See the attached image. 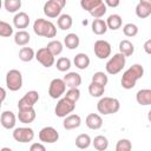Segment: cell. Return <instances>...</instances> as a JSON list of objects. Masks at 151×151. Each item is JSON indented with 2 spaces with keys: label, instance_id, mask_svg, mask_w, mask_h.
Wrapping results in <instances>:
<instances>
[{
  "label": "cell",
  "instance_id": "cell-7",
  "mask_svg": "<svg viewBox=\"0 0 151 151\" xmlns=\"http://www.w3.org/2000/svg\"><path fill=\"white\" fill-rule=\"evenodd\" d=\"M12 134H13L14 140L19 142V143H29L34 138V131L31 127H27V126L14 129Z\"/></svg>",
  "mask_w": 151,
  "mask_h": 151
},
{
  "label": "cell",
  "instance_id": "cell-15",
  "mask_svg": "<svg viewBox=\"0 0 151 151\" xmlns=\"http://www.w3.org/2000/svg\"><path fill=\"white\" fill-rule=\"evenodd\" d=\"M64 122H63V126L66 130H73V129H78L81 124V118L80 116L73 113V114H67L66 117H64Z\"/></svg>",
  "mask_w": 151,
  "mask_h": 151
},
{
  "label": "cell",
  "instance_id": "cell-30",
  "mask_svg": "<svg viewBox=\"0 0 151 151\" xmlns=\"http://www.w3.org/2000/svg\"><path fill=\"white\" fill-rule=\"evenodd\" d=\"M91 137L88 136V134H86V133H81V134H79L77 138H76V146L78 147V149H81V150H84V149H87L90 145H91Z\"/></svg>",
  "mask_w": 151,
  "mask_h": 151
},
{
  "label": "cell",
  "instance_id": "cell-5",
  "mask_svg": "<svg viewBox=\"0 0 151 151\" xmlns=\"http://www.w3.org/2000/svg\"><path fill=\"white\" fill-rule=\"evenodd\" d=\"M6 86L9 91H19L22 86V76L19 70H9L6 74Z\"/></svg>",
  "mask_w": 151,
  "mask_h": 151
},
{
  "label": "cell",
  "instance_id": "cell-50",
  "mask_svg": "<svg viewBox=\"0 0 151 151\" xmlns=\"http://www.w3.org/2000/svg\"><path fill=\"white\" fill-rule=\"evenodd\" d=\"M1 6H2V1L0 0V8H1Z\"/></svg>",
  "mask_w": 151,
  "mask_h": 151
},
{
  "label": "cell",
  "instance_id": "cell-18",
  "mask_svg": "<svg viewBox=\"0 0 151 151\" xmlns=\"http://www.w3.org/2000/svg\"><path fill=\"white\" fill-rule=\"evenodd\" d=\"M13 25L15 28L24 29L29 25V17L25 12H18L13 18Z\"/></svg>",
  "mask_w": 151,
  "mask_h": 151
},
{
  "label": "cell",
  "instance_id": "cell-38",
  "mask_svg": "<svg viewBox=\"0 0 151 151\" xmlns=\"http://www.w3.org/2000/svg\"><path fill=\"white\" fill-rule=\"evenodd\" d=\"M12 34H13V27L8 22L0 20V37L8 38Z\"/></svg>",
  "mask_w": 151,
  "mask_h": 151
},
{
  "label": "cell",
  "instance_id": "cell-46",
  "mask_svg": "<svg viewBox=\"0 0 151 151\" xmlns=\"http://www.w3.org/2000/svg\"><path fill=\"white\" fill-rule=\"evenodd\" d=\"M144 50H145V52H146L147 54L151 53V39H149V40L145 41V44H144Z\"/></svg>",
  "mask_w": 151,
  "mask_h": 151
},
{
  "label": "cell",
  "instance_id": "cell-23",
  "mask_svg": "<svg viewBox=\"0 0 151 151\" xmlns=\"http://www.w3.org/2000/svg\"><path fill=\"white\" fill-rule=\"evenodd\" d=\"M91 28H92V32L97 35H103L106 33L107 31V26H106V22L105 20L103 19H94L92 21V25H91Z\"/></svg>",
  "mask_w": 151,
  "mask_h": 151
},
{
  "label": "cell",
  "instance_id": "cell-8",
  "mask_svg": "<svg viewBox=\"0 0 151 151\" xmlns=\"http://www.w3.org/2000/svg\"><path fill=\"white\" fill-rule=\"evenodd\" d=\"M66 91V85L63 79L60 78H54L48 86V94L52 99H58L60 98Z\"/></svg>",
  "mask_w": 151,
  "mask_h": 151
},
{
  "label": "cell",
  "instance_id": "cell-28",
  "mask_svg": "<svg viewBox=\"0 0 151 151\" xmlns=\"http://www.w3.org/2000/svg\"><path fill=\"white\" fill-rule=\"evenodd\" d=\"M151 14V5H145L142 2H138L136 6V15L140 19H145Z\"/></svg>",
  "mask_w": 151,
  "mask_h": 151
},
{
  "label": "cell",
  "instance_id": "cell-9",
  "mask_svg": "<svg viewBox=\"0 0 151 151\" xmlns=\"http://www.w3.org/2000/svg\"><path fill=\"white\" fill-rule=\"evenodd\" d=\"M34 58H35L44 67H46V68L53 66V64H54V55L48 51L47 47H41V48H39V50L37 51Z\"/></svg>",
  "mask_w": 151,
  "mask_h": 151
},
{
  "label": "cell",
  "instance_id": "cell-12",
  "mask_svg": "<svg viewBox=\"0 0 151 151\" xmlns=\"http://www.w3.org/2000/svg\"><path fill=\"white\" fill-rule=\"evenodd\" d=\"M39 139L42 143H48V144H53L55 142H58L59 139V133L58 131L52 127V126H45L40 130L39 132Z\"/></svg>",
  "mask_w": 151,
  "mask_h": 151
},
{
  "label": "cell",
  "instance_id": "cell-4",
  "mask_svg": "<svg viewBox=\"0 0 151 151\" xmlns=\"http://www.w3.org/2000/svg\"><path fill=\"white\" fill-rule=\"evenodd\" d=\"M126 63V57L122 53H116L113 54V57H111L109 59V61L106 63L105 70L109 74H118L125 66Z\"/></svg>",
  "mask_w": 151,
  "mask_h": 151
},
{
  "label": "cell",
  "instance_id": "cell-6",
  "mask_svg": "<svg viewBox=\"0 0 151 151\" xmlns=\"http://www.w3.org/2000/svg\"><path fill=\"white\" fill-rule=\"evenodd\" d=\"M74 109H76V103H73L70 99L64 97V98L58 100V103H57V105L54 107V113H55L57 117L64 118L67 114L72 113L74 111Z\"/></svg>",
  "mask_w": 151,
  "mask_h": 151
},
{
  "label": "cell",
  "instance_id": "cell-34",
  "mask_svg": "<svg viewBox=\"0 0 151 151\" xmlns=\"http://www.w3.org/2000/svg\"><path fill=\"white\" fill-rule=\"evenodd\" d=\"M5 9L9 13H15L21 8V0H5Z\"/></svg>",
  "mask_w": 151,
  "mask_h": 151
},
{
  "label": "cell",
  "instance_id": "cell-11",
  "mask_svg": "<svg viewBox=\"0 0 151 151\" xmlns=\"http://www.w3.org/2000/svg\"><path fill=\"white\" fill-rule=\"evenodd\" d=\"M39 100V93L34 90L28 91L24 94V97L21 99H19L18 101V110L21 109H28V107H33L34 104Z\"/></svg>",
  "mask_w": 151,
  "mask_h": 151
},
{
  "label": "cell",
  "instance_id": "cell-22",
  "mask_svg": "<svg viewBox=\"0 0 151 151\" xmlns=\"http://www.w3.org/2000/svg\"><path fill=\"white\" fill-rule=\"evenodd\" d=\"M73 63H74L77 68L86 70L88 67V65H90V58L85 53H78V54H76V57L73 59Z\"/></svg>",
  "mask_w": 151,
  "mask_h": 151
},
{
  "label": "cell",
  "instance_id": "cell-47",
  "mask_svg": "<svg viewBox=\"0 0 151 151\" xmlns=\"http://www.w3.org/2000/svg\"><path fill=\"white\" fill-rule=\"evenodd\" d=\"M55 4H58L61 8H64L65 6H66V0H53Z\"/></svg>",
  "mask_w": 151,
  "mask_h": 151
},
{
  "label": "cell",
  "instance_id": "cell-31",
  "mask_svg": "<svg viewBox=\"0 0 151 151\" xmlns=\"http://www.w3.org/2000/svg\"><path fill=\"white\" fill-rule=\"evenodd\" d=\"M104 92H105V86H103L100 84H97V83L91 81V84L88 85V93L92 97L99 98V97H101L104 94Z\"/></svg>",
  "mask_w": 151,
  "mask_h": 151
},
{
  "label": "cell",
  "instance_id": "cell-26",
  "mask_svg": "<svg viewBox=\"0 0 151 151\" xmlns=\"http://www.w3.org/2000/svg\"><path fill=\"white\" fill-rule=\"evenodd\" d=\"M64 44L68 50H74V48H77L79 46L80 39L76 33H68L64 38Z\"/></svg>",
  "mask_w": 151,
  "mask_h": 151
},
{
  "label": "cell",
  "instance_id": "cell-24",
  "mask_svg": "<svg viewBox=\"0 0 151 151\" xmlns=\"http://www.w3.org/2000/svg\"><path fill=\"white\" fill-rule=\"evenodd\" d=\"M57 25L60 29L63 31H66V29H70L73 25V20H72V17L70 14H60L58 17V20H57Z\"/></svg>",
  "mask_w": 151,
  "mask_h": 151
},
{
  "label": "cell",
  "instance_id": "cell-16",
  "mask_svg": "<svg viewBox=\"0 0 151 151\" xmlns=\"http://www.w3.org/2000/svg\"><path fill=\"white\" fill-rule=\"evenodd\" d=\"M18 119L22 124H29V123H32L35 119V110H34V107H28V109H21V110H19Z\"/></svg>",
  "mask_w": 151,
  "mask_h": 151
},
{
  "label": "cell",
  "instance_id": "cell-36",
  "mask_svg": "<svg viewBox=\"0 0 151 151\" xmlns=\"http://www.w3.org/2000/svg\"><path fill=\"white\" fill-rule=\"evenodd\" d=\"M123 33L124 35L129 37V38H132V37H136L138 34V27L137 25L132 24V22H129L126 25H124L123 27Z\"/></svg>",
  "mask_w": 151,
  "mask_h": 151
},
{
  "label": "cell",
  "instance_id": "cell-49",
  "mask_svg": "<svg viewBox=\"0 0 151 151\" xmlns=\"http://www.w3.org/2000/svg\"><path fill=\"white\" fill-rule=\"evenodd\" d=\"M1 150H2V151H11V149H8V147H2Z\"/></svg>",
  "mask_w": 151,
  "mask_h": 151
},
{
  "label": "cell",
  "instance_id": "cell-41",
  "mask_svg": "<svg viewBox=\"0 0 151 151\" xmlns=\"http://www.w3.org/2000/svg\"><path fill=\"white\" fill-rule=\"evenodd\" d=\"M65 98L70 99L73 103H77L79 100V98H80V91H79V88L78 87H71V88H68V91L65 94Z\"/></svg>",
  "mask_w": 151,
  "mask_h": 151
},
{
  "label": "cell",
  "instance_id": "cell-29",
  "mask_svg": "<svg viewBox=\"0 0 151 151\" xmlns=\"http://www.w3.org/2000/svg\"><path fill=\"white\" fill-rule=\"evenodd\" d=\"M91 143L93 144L94 149L98 151H104L109 147V140L105 136H97V137H94V139Z\"/></svg>",
  "mask_w": 151,
  "mask_h": 151
},
{
  "label": "cell",
  "instance_id": "cell-33",
  "mask_svg": "<svg viewBox=\"0 0 151 151\" xmlns=\"http://www.w3.org/2000/svg\"><path fill=\"white\" fill-rule=\"evenodd\" d=\"M46 47L48 48V51H50L54 57H55V55H59V54L63 52V48H64L63 42L59 41V40H51V41L47 44Z\"/></svg>",
  "mask_w": 151,
  "mask_h": 151
},
{
  "label": "cell",
  "instance_id": "cell-10",
  "mask_svg": "<svg viewBox=\"0 0 151 151\" xmlns=\"http://www.w3.org/2000/svg\"><path fill=\"white\" fill-rule=\"evenodd\" d=\"M93 51L97 58L99 59H106L111 55V45L106 40H97L93 46Z\"/></svg>",
  "mask_w": 151,
  "mask_h": 151
},
{
  "label": "cell",
  "instance_id": "cell-48",
  "mask_svg": "<svg viewBox=\"0 0 151 151\" xmlns=\"http://www.w3.org/2000/svg\"><path fill=\"white\" fill-rule=\"evenodd\" d=\"M139 2L145 4V5H151V0H139Z\"/></svg>",
  "mask_w": 151,
  "mask_h": 151
},
{
  "label": "cell",
  "instance_id": "cell-45",
  "mask_svg": "<svg viewBox=\"0 0 151 151\" xmlns=\"http://www.w3.org/2000/svg\"><path fill=\"white\" fill-rule=\"evenodd\" d=\"M6 99V90L4 87L0 86V109H1V105H2V101Z\"/></svg>",
  "mask_w": 151,
  "mask_h": 151
},
{
  "label": "cell",
  "instance_id": "cell-32",
  "mask_svg": "<svg viewBox=\"0 0 151 151\" xmlns=\"http://www.w3.org/2000/svg\"><path fill=\"white\" fill-rule=\"evenodd\" d=\"M34 55H35V53L32 47H21V50L19 51V59L25 63L31 61L34 58Z\"/></svg>",
  "mask_w": 151,
  "mask_h": 151
},
{
  "label": "cell",
  "instance_id": "cell-14",
  "mask_svg": "<svg viewBox=\"0 0 151 151\" xmlns=\"http://www.w3.org/2000/svg\"><path fill=\"white\" fill-rule=\"evenodd\" d=\"M15 122H17V117L12 111H4L0 116V123L4 129L7 130L13 129L15 126Z\"/></svg>",
  "mask_w": 151,
  "mask_h": 151
},
{
  "label": "cell",
  "instance_id": "cell-25",
  "mask_svg": "<svg viewBox=\"0 0 151 151\" xmlns=\"http://www.w3.org/2000/svg\"><path fill=\"white\" fill-rule=\"evenodd\" d=\"M29 40H31V35L25 29H20L14 34V42L18 46H25L29 42Z\"/></svg>",
  "mask_w": 151,
  "mask_h": 151
},
{
  "label": "cell",
  "instance_id": "cell-44",
  "mask_svg": "<svg viewBox=\"0 0 151 151\" xmlns=\"http://www.w3.org/2000/svg\"><path fill=\"white\" fill-rule=\"evenodd\" d=\"M119 4H120V0H105V5L109 7H112V8L118 7Z\"/></svg>",
  "mask_w": 151,
  "mask_h": 151
},
{
  "label": "cell",
  "instance_id": "cell-3",
  "mask_svg": "<svg viewBox=\"0 0 151 151\" xmlns=\"http://www.w3.org/2000/svg\"><path fill=\"white\" fill-rule=\"evenodd\" d=\"M120 109V103L117 98L112 97H103L99 99L97 103V110L99 113L107 116V114H113L117 113Z\"/></svg>",
  "mask_w": 151,
  "mask_h": 151
},
{
  "label": "cell",
  "instance_id": "cell-17",
  "mask_svg": "<svg viewBox=\"0 0 151 151\" xmlns=\"http://www.w3.org/2000/svg\"><path fill=\"white\" fill-rule=\"evenodd\" d=\"M63 80H64L66 87H68V88H71V87H79V85L81 84V77L77 72H68V73H66V76H64Z\"/></svg>",
  "mask_w": 151,
  "mask_h": 151
},
{
  "label": "cell",
  "instance_id": "cell-35",
  "mask_svg": "<svg viewBox=\"0 0 151 151\" xmlns=\"http://www.w3.org/2000/svg\"><path fill=\"white\" fill-rule=\"evenodd\" d=\"M106 11H107V6H106L104 2H101V4H99L97 7H94L92 11H90V14H91L94 19H100L101 17H104V14L106 13Z\"/></svg>",
  "mask_w": 151,
  "mask_h": 151
},
{
  "label": "cell",
  "instance_id": "cell-20",
  "mask_svg": "<svg viewBox=\"0 0 151 151\" xmlns=\"http://www.w3.org/2000/svg\"><path fill=\"white\" fill-rule=\"evenodd\" d=\"M136 100L142 106H147L151 104V90L150 88H142L136 94Z\"/></svg>",
  "mask_w": 151,
  "mask_h": 151
},
{
  "label": "cell",
  "instance_id": "cell-19",
  "mask_svg": "<svg viewBox=\"0 0 151 151\" xmlns=\"http://www.w3.org/2000/svg\"><path fill=\"white\" fill-rule=\"evenodd\" d=\"M85 123H86V126L91 130H99L103 126V119L97 113H90L86 117Z\"/></svg>",
  "mask_w": 151,
  "mask_h": 151
},
{
  "label": "cell",
  "instance_id": "cell-40",
  "mask_svg": "<svg viewBox=\"0 0 151 151\" xmlns=\"http://www.w3.org/2000/svg\"><path fill=\"white\" fill-rule=\"evenodd\" d=\"M92 81H93V83H97V84H100V85H103V86H105V85L107 84V81H109V78H107L106 73L98 71V72H96V73L92 76Z\"/></svg>",
  "mask_w": 151,
  "mask_h": 151
},
{
  "label": "cell",
  "instance_id": "cell-13",
  "mask_svg": "<svg viewBox=\"0 0 151 151\" xmlns=\"http://www.w3.org/2000/svg\"><path fill=\"white\" fill-rule=\"evenodd\" d=\"M42 9H44V14L46 17H48V18H57V17L60 15L63 8L58 4H55L53 0H48V1L45 2Z\"/></svg>",
  "mask_w": 151,
  "mask_h": 151
},
{
  "label": "cell",
  "instance_id": "cell-27",
  "mask_svg": "<svg viewBox=\"0 0 151 151\" xmlns=\"http://www.w3.org/2000/svg\"><path fill=\"white\" fill-rule=\"evenodd\" d=\"M133 52H134V46L130 40L124 39L119 42V53L124 54L125 57H130L133 54Z\"/></svg>",
  "mask_w": 151,
  "mask_h": 151
},
{
  "label": "cell",
  "instance_id": "cell-37",
  "mask_svg": "<svg viewBox=\"0 0 151 151\" xmlns=\"http://www.w3.org/2000/svg\"><path fill=\"white\" fill-rule=\"evenodd\" d=\"M71 67V60L66 57H61L57 60V70L60 72H66Z\"/></svg>",
  "mask_w": 151,
  "mask_h": 151
},
{
  "label": "cell",
  "instance_id": "cell-2",
  "mask_svg": "<svg viewBox=\"0 0 151 151\" xmlns=\"http://www.w3.org/2000/svg\"><path fill=\"white\" fill-rule=\"evenodd\" d=\"M33 31L39 37H45V38H54L57 34V28L55 25L46 19H37L33 24Z\"/></svg>",
  "mask_w": 151,
  "mask_h": 151
},
{
  "label": "cell",
  "instance_id": "cell-21",
  "mask_svg": "<svg viewBox=\"0 0 151 151\" xmlns=\"http://www.w3.org/2000/svg\"><path fill=\"white\" fill-rule=\"evenodd\" d=\"M105 22H106L107 28H110L112 31H117L122 27L123 20H122V17L119 14H111V15H109V18L106 19Z\"/></svg>",
  "mask_w": 151,
  "mask_h": 151
},
{
  "label": "cell",
  "instance_id": "cell-42",
  "mask_svg": "<svg viewBox=\"0 0 151 151\" xmlns=\"http://www.w3.org/2000/svg\"><path fill=\"white\" fill-rule=\"evenodd\" d=\"M132 149V144L129 139L126 138H123V139H119L117 142V145H116V151H130Z\"/></svg>",
  "mask_w": 151,
  "mask_h": 151
},
{
  "label": "cell",
  "instance_id": "cell-43",
  "mask_svg": "<svg viewBox=\"0 0 151 151\" xmlns=\"http://www.w3.org/2000/svg\"><path fill=\"white\" fill-rule=\"evenodd\" d=\"M29 150H31V151H45L46 149H45V146H44L42 144H40V143H33V144L31 145Z\"/></svg>",
  "mask_w": 151,
  "mask_h": 151
},
{
  "label": "cell",
  "instance_id": "cell-1",
  "mask_svg": "<svg viewBox=\"0 0 151 151\" xmlns=\"http://www.w3.org/2000/svg\"><path fill=\"white\" fill-rule=\"evenodd\" d=\"M144 76V67L140 64H134L132 66H130L122 77L120 84L123 86V88L125 90H131L136 86V83L143 78Z\"/></svg>",
  "mask_w": 151,
  "mask_h": 151
},
{
  "label": "cell",
  "instance_id": "cell-39",
  "mask_svg": "<svg viewBox=\"0 0 151 151\" xmlns=\"http://www.w3.org/2000/svg\"><path fill=\"white\" fill-rule=\"evenodd\" d=\"M101 2H103V0H80V6L84 11L90 12Z\"/></svg>",
  "mask_w": 151,
  "mask_h": 151
}]
</instances>
